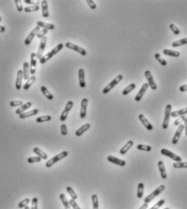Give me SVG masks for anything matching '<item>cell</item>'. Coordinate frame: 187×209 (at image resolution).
I'll use <instances>...</instances> for the list:
<instances>
[{"mask_svg":"<svg viewBox=\"0 0 187 209\" xmlns=\"http://www.w3.org/2000/svg\"><path fill=\"white\" fill-rule=\"evenodd\" d=\"M63 47H64L63 44H57V47H55L54 48L52 49L51 52H48L46 55H43V56L41 57V60H40V63H41V65H43V64H44V63H46L48 60L51 59L52 57H53L55 55H57V53H58V52H59L63 48Z\"/></svg>","mask_w":187,"mask_h":209,"instance_id":"6da1fadb","label":"cell"},{"mask_svg":"<svg viewBox=\"0 0 187 209\" xmlns=\"http://www.w3.org/2000/svg\"><path fill=\"white\" fill-rule=\"evenodd\" d=\"M165 190H166V186H165V185H160V186H159L156 190L153 191L151 194H149V196H146V197L144 198V203H145V204H149L151 201L153 200L156 197H157L160 193H162Z\"/></svg>","mask_w":187,"mask_h":209,"instance_id":"7a4b0ae2","label":"cell"},{"mask_svg":"<svg viewBox=\"0 0 187 209\" xmlns=\"http://www.w3.org/2000/svg\"><path fill=\"white\" fill-rule=\"evenodd\" d=\"M123 75H121V74H119V75H118V76L115 77V78H114L112 81H111L110 83H109L107 85H106V87L104 88L103 90V94H106V93H108L110 91H111L112 89H114L115 86H116L117 84H119V82L123 80Z\"/></svg>","mask_w":187,"mask_h":209,"instance_id":"3957f363","label":"cell"},{"mask_svg":"<svg viewBox=\"0 0 187 209\" xmlns=\"http://www.w3.org/2000/svg\"><path fill=\"white\" fill-rule=\"evenodd\" d=\"M67 155H68V152H67V151H62L61 153H60V154H58L57 155H55L54 157L50 158V159L45 163V165H46L47 167H50V166H52V165H54L55 163H57V162H59L60 160L63 159V158L66 157Z\"/></svg>","mask_w":187,"mask_h":209,"instance_id":"277c9868","label":"cell"},{"mask_svg":"<svg viewBox=\"0 0 187 209\" xmlns=\"http://www.w3.org/2000/svg\"><path fill=\"white\" fill-rule=\"evenodd\" d=\"M171 112H172V106L170 104H167L166 107V111H165V117H164L162 124V128L164 130H166L168 128L169 119L171 117Z\"/></svg>","mask_w":187,"mask_h":209,"instance_id":"5b68a950","label":"cell"},{"mask_svg":"<svg viewBox=\"0 0 187 209\" xmlns=\"http://www.w3.org/2000/svg\"><path fill=\"white\" fill-rule=\"evenodd\" d=\"M65 47H66L67 48H69L71 49V50H73V51H75V52H78L79 54H81V56H86L87 54L86 51L84 48H82L81 47L73 44V43H71V42H67V43L65 44Z\"/></svg>","mask_w":187,"mask_h":209,"instance_id":"8992f818","label":"cell"},{"mask_svg":"<svg viewBox=\"0 0 187 209\" xmlns=\"http://www.w3.org/2000/svg\"><path fill=\"white\" fill-rule=\"evenodd\" d=\"M144 76L146 77L147 81H148V84H149V87L151 88L152 90H156L157 89V85L155 82L153 76L152 75V73L149 70H146L144 72Z\"/></svg>","mask_w":187,"mask_h":209,"instance_id":"52a82bcc","label":"cell"},{"mask_svg":"<svg viewBox=\"0 0 187 209\" xmlns=\"http://www.w3.org/2000/svg\"><path fill=\"white\" fill-rule=\"evenodd\" d=\"M160 153H161L163 155L166 156V157L170 158L171 159L175 161L176 163H177V162H182V158L180 157V156H178L177 155H176V154L173 153L172 151H170V150H169L161 149L160 150Z\"/></svg>","mask_w":187,"mask_h":209,"instance_id":"ba28073f","label":"cell"},{"mask_svg":"<svg viewBox=\"0 0 187 209\" xmlns=\"http://www.w3.org/2000/svg\"><path fill=\"white\" fill-rule=\"evenodd\" d=\"M73 106V101H72V100H69L68 102H67V104H66V106H65V109L63 110L62 114H61V117H60V120H61V122H65V120H66V118H67V117H68L69 113V111L72 109Z\"/></svg>","mask_w":187,"mask_h":209,"instance_id":"9c48e42d","label":"cell"},{"mask_svg":"<svg viewBox=\"0 0 187 209\" xmlns=\"http://www.w3.org/2000/svg\"><path fill=\"white\" fill-rule=\"evenodd\" d=\"M30 73L33 76V74L35 73V70H36V63H37V57H36V54L35 52H33L31 54L30 56Z\"/></svg>","mask_w":187,"mask_h":209,"instance_id":"30bf717a","label":"cell"},{"mask_svg":"<svg viewBox=\"0 0 187 209\" xmlns=\"http://www.w3.org/2000/svg\"><path fill=\"white\" fill-rule=\"evenodd\" d=\"M40 31H41V28L39 27H37V26L35 27H34L33 30H32V32L29 33V35H27V38L25 39L24 44L29 45V44H31V42L33 40V39L35 38V36L37 35V33H38Z\"/></svg>","mask_w":187,"mask_h":209,"instance_id":"8fae6325","label":"cell"},{"mask_svg":"<svg viewBox=\"0 0 187 209\" xmlns=\"http://www.w3.org/2000/svg\"><path fill=\"white\" fill-rule=\"evenodd\" d=\"M185 129V125L181 124L180 125H178V127L177 129L176 132H175V134H174V138H173V140H172V143L173 145H176L179 141V139L181 138V135H182V132H183V130Z\"/></svg>","mask_w":187,"mask_h":209,"instance_id":"7c38bea8","label":"cell"},{"mask_svg":"<svg viewBox=\"0 0 187 209\" xmlns=\"http://www.w3.org/2000/svg\"><path fill=\"white\" fill-rule=\"evenodd\" d=\"M46 43H47V37L44 36L43 38L41 39V44H40V46H39V49L37 51V54H36V57L37 59L41 60V58L43 56V53L44 51V48H45V46H46Z\"/></svg>","mask_w":187,"mask_h":209,"instance_id":"4fadbf2b","label":"cell"},{"mask_svg":"<svg viewBox=\"0 0 187 209\" xmlns=\"http://www.w3.org/2000/svg\"><path fill=\"white\" fill-rule=\"evenodd\" d=\"M87 106H88V99L83 98L81 102V111H80V117L81 119H84L86 116Z\"/></svg>","mask_w":187,"mask_h":209,"instance_id":"5bb4252c","label":"cell"},{"mask_svg":"<svg viewBox=\"0 0 187 209\" xmlns=\"http://www.w3.org/2000/svg\"><path fill=\"white\" fill-rule=\"evenodd\" d=\"M139 120L140 121L141 123L143 124V125H144V127L146 128L148 131H152L153 130V126L152 125V124L149 122V121L148 119H147L146 117H145V116H144V114H139Z\"/></svg>","mask_w":187,"mask_h":209,"instance_id":"9a60e30c","label":"cell"},{"mask_svg":"<svg viewBox=\"0 0 187 209\" xmlns=\"http://www.w3.org/2000/svg\"><path fill=\"white\" fill-rule=\"evenodd\" d=\"M149 86V85L148 83L143 84V85L141 86L140 89V91L138 92V93H137L136 97H135V100H136V101H140V100L142 99L143 96L144 95V93H145V92H146L147 89H148Z\"/></svg>","mask_w":187,"mask_h":209,"instance_id":"2e32d148","label":"cell"},{"mask_svg":"<svg viewBox=\"0 0 187 209\" xmlns=\"http://www.w3.org/2000/svg\"><path fill=\"white\" fill-rule=\"evenodd\" d=\"M107 160L111 163H114L115 165L120 166H124L126 165V162L123 159H120L119 158L115 157V156H112V155H109L107 157Z\"/></svg>","mask_w":187,"mask_h":209,"instance_id":"e0dca14e","label":"cell"},{"mask_svg":"<svg viewBox=\"0 0 187 209\" xmlns=\"http://www.w3.org/2000/svg\"><path fill=\"white\" fill-rule=\"evenodd\" d=\"M78 81L80 87L81 89H84L86 87V81H85V71L83 68L78 69Z\"/></svg>","mask_w":187,"mask_h":209,"instance_id":"ac0fdd59","label":"cell"},{"mask_svg":"<svg viewBox=\"0 0 187 209\" xmlns=\"http://www.w3.org/2000/svg\"><path fill=\"white\" fill-rule=\"evenodd\" d=\"M37 114H39V109H34L31 111H27V112H24L23 114H19V117L20 119H25V118H27V117H33V116H35Z\"/></svg>","mask_w":187,"mask_h":209,"instance_id":"d6986e66","label":"cell"},{"mask_svg":"<svg viewBox=\"0 0 187 209\" xmlns=\"http://www.w3.org/2000/svg\"><path fill=\"white\" fill-rule=\"evenodd\" d=\"M24 78V75H23V70H18L17 72V76L16 81V89L19 90L22 88V81Z\"/></svg>","mask_w":187,"mask_h":209,"instance_id":"ffe728a7","label":"cell"},{"mask_svg":"<svg viewBox=\"0 0 187 209\" xmlns=\"http://www.w3.org/2000/svg\"><path fill=\"white\" fill-rule=\"evenodd\" d=\"M41 10H42V15L44 18H48L49 16V5L46 0H43L41 2Z\"/></svg>","mask_w":187,"mask_h":209,"instance_id":"44dd1931","label":"cell"},{"mask_svg":"<svg viewBox=\"0 0 187 209\" xmlns=\"http://www.w3.org/2000/svg\"><path fill=\"white\" fill-rule=\"evenodd\" d=\"M36 26L39 27L40 28L42 27L44 29H47V30H54L55 26L52 23H48L42 22V21H37L36 23Z\"/></svg>","mask_w":187,"mask_h":209,"instance_id":"7402d4cb","label":"cell"},{"mask_svg":"<svg viewBox=\"0 0 187 209\" xmlns=\"http://www.w3.org/2000/svg\"><path fill=\"white\" fill-rule=\"evenodd\" d=\"M23 75H24V78L26 81L30 78V68L28 62H24L23 65Z\"/></svg>","mask_w":187,"mask_h":209,"instance_id":"603a6c76","label":"cell"},{"mask_svg":"<svg viewBox=\"0 0 187 209\" xmlns=\"http://www.w3.org/2000/svg\"><path fill=\"white\" fill-rule=\"evenodd\" d=\"M157 166H158V169L160 171V176L163 179H166L167 178V173H166V167H165V165H164V163L162 161H159L157 163Z\"/></svg>","mask_w":187,"mask_h":209,"instance_id":"cb8c5ba5","label":"cell"},{"mask_svg":"<svg viewBox=\"0 0 187 209\" xmlns=\"http://www.w3.org/2000/svg\"><path fill=\"white\" fill-rule=\"evenodd\" d=\"M134 145V142L132 141V140H130V141H128L127 143L125 144L124 146L120 149V150H119V153L121 154L122 155H125L126 153L128 152V150L132 147V146Z\"/></svg>","mask_w":187,"mask_h":209,"instance_id":"d4e9b609","label":"cell"},{"mask_svg":"<svg viewBox=\"0 0 187 209\" xmlns=\"http://www.w3.org/2000/svg\"><path fill=\"white\" fill-rule=\"evenodd\" d=\"M33 106V104H32V102H30V101H27V103H25L24 105H23L22 106H20L19 108H18V109L16 110V114L18 115V114H23V113H24L25 110H27V109H29L31 106Z\"/></svg>","mask_w":187,"mask_h":209,"instance_id":"484cf974","label":"cell"},{"mask_svg":"<svg viewBox=\"0 0 187 209\" xmlns=\"http://www.w3.org/2000/svg\"><path fill=\"white\" fill-rule=\"evenodd\" d=\"M89 128H90V125H89V123H86V124H85V125H81L78 130H77V131L75 132V134H76V136H78V137H80V136L82 135L86 131H88Z\"/></svg>","mask_w":187,"mask_h":209,"instance_id":"4316f807","label":"cell"},{"mask_svg":"<svg viewBox=\"0 0 187 209\" xmlns=\"http://www.w3.org/2000/svg\"><path fill=\"white\" fill-rule=\"evenodd\" d=\"M186 114H187V107H185L183 109H179V110H177V111L171 112V117H181V116H185Z\"/></svg>","mask_w":187,"mask_h":209,"instance_id":"83f0119b","label":"cell"},{"mask_svg":"<svg viewBox=\"0 0 187 209\" xmlns=\"http://www.w3.org/2000/svg\"><path fill=\"white\" fill-rule=\"evenodd\" d=\"M163 54L172 57H179L180 56V55H181L180 54V52H177V51L170 50V49H164V50H163Z\"/></svg>","mask_w":187,"mask_h":209,"instance_id":"f1b7e54d","label":"cell"},{"mask_svg":"<svg viewBox=\"0 0 187 209\" xmlns=\"http://www.w3.org/2000/svg\"><path fill=\"white\" fill-rule=\"evenodd\" d=\"M41 92H42V93L44 94V96L45 97V98L48 99V100H53V98H54V97H53V95L52 94L51 92H49V89H47L45 86H44V85H42L41 87Z\"/></svg>","mask_w":187,"mask_h":209,"instance_id":"f546056e","label":"cell"},{"mask_svg":"<svg viewBox=\"0 0 187 209\" xmlns=\"http://www.w3.org/2000/svg\"><path fill=\"white\" fill-rule=\"evenodd\" d=\"M33 152L35 153V155H37V156L41 157L42 159H44V160H45V159L48 158V155L44 152L43 150H41L40 148H38V147H35V148L33 149Z\"/></svg>","mask_w":187,"mask_h":209,"instance_id":"4dcf8cb0","label":"cell"},{"mask_svg":"<svg viewBox=\"0 0 187 209\" xmlns=\"http://www.w3.org/2000/svg\"><path fill=\"white\" fill-rule=\"evenodd\" d=\"M24 11L25 12H33V11H38L40 10V6H39V3L37 2V3H35L33 6H28L24 7Z\"/></svg>","mask_w":187,"mask_h":209,"instance_id":"1f68e13d","label":"cell"},{"mask_svg":"<svg viewBox=\"0 0 187 209\" xmlns=\"http://www.w3.org/2000/svg\"><path fill=\"white\" fill-rule=\"evenodd\" d=\"M136 89V84L135 83H132V84H130L129 85H128L127 87L125 88L123 90L122 92V94L123 95H128V93H130L132 90H134Z\"/></svg>","mask_w":187,"mask_h":209,"instance_id":"d6a6232c","label":"cell"},{"mask_svg":"<svg viewBox=\"0 0 187 209\" xmlns=\"http://www.w3.org/2000/svg\"><path fill=\"white\" fill-rule=\"evenodd\" d=\"M35 76L33 75V76H32L31 77H30L28 80L27 81V82L25 83V84L24 85V87H23V89L24 90H27L29 89V88L32 86L33 84V83L35 82Z\"/></svg>","mask_w":187,"mask_h":209,"instance_id":"836d02e7","label":"cell"},{"mask_svg":"<svg viewBox=\"0 0 187 209\" xmlns=\"http://www.w3.org/2000/svg\"><path fill=\"white\" fill-rule=\"evenodd\" d=\"M185 44H187V37L183 39H181L179 40L174 41L172 43V46L174 48H177V47L182 46V45H185Z\"/></svg>","mask_w":187,"mask_h":209,"instance_id":"e575fe53","label":"cell"},{"mask_svg":"<svg viewBox=\"0 0 187 209\" xmlns=\"http://www.w3.org/2000/svg\"><path fill=\"white\" fill-rule=\"evenodd\" d=\"M60 199L61 200L62 202L63 205L65 207V209H70V205H69V203L68 199L67 198L65 197V196L64 194H60Z\"/></svg>","mask_w":187,"mask_h":209,"instance_id":"d590c367","label":"cell"},{"mask_svg":"<svg viewBox=\"0 0 187 209\" xmlns=\"http://www.w3.org/2000/svg\"><path fill=\"white\" fill-rule=\"evenodd\" d=\"M144 184L143 183H140L137 186V197L139 199L142 198V196L144 195Z\"/></svg>","mask_w":187,"mask_h":209,"instance_id":"8d00e7d4","label":"cell"},{"mask_svg":"<svg viewBox=\"0 0 187 209\" xmlns=\"http://www.w3.org/2000/svg\"><path fill=\"white\" fill-rule=\"evenodd\" d=\"M136 147L140 150H143V151H146V152H149L152 150V147L149 145H144V144H139Z\"/></svg>","mask_w":187,"mask_h":209,"instance_id":"74e56055","label":"cell"},{"mask_svg":"<svg viewBox=\"0 0 187 209\" xmlns=\"http://www.w3.org/2000/svg\"><path fill=\"white\" fill-rule=\"evenodd\" d=\"M52 117L50 115H45V116H41V117H37L35 119V122H38V123H41V122H49L51 121Z\"/></svg>","mask_w":187,"mask_h":209,"instance_id":"f35d334b","label":"cell"},{"mask_svg":"<svg viewBox=\"0 0 187 209\" xmlns=\"http://www.w3.org/2000/svg\"><path fill=\"white\" fill-rule=\"evenodd\" d=\"M173 166L176 169L187 168V163L186 162H177V163H174L173 164Z\"/></svg>","mask_w":187,"mask_h":209,"instance_id":"ab89813d","label":"cell"},{"mask_svg":"<svg viewBox=\"0 0 187 209\" xmlns=\"http://www.w3.org/2000/svg\"><path fill=\"white\" fill-rule=\"evenodd\" d=\"M155 58H156V60H157L158 62L160 63V65L162 66H166L167 65V61H166L165 59H163L162 57H161V56H160L159 53H156V54L154 55Z\"/></svg>","mask_w":187,"mask_h":209,"instance_id":"60d3db41","label":"cell"},{"mask_svg":"<svg viewBox=\"0 0 187 209\" xmlns=\"http://www.w3.org/2000/svg\"><path fill=\"white\" fill-rule=\"evenodd\" d=\"M66 191L69 193V195L71 196V199H73L74 200H76L78 199V195L76 194V192L73 190V188L71 187H66Z\"/></svg>","mask_w":187,"mask_h":209,"instance_id":"b9f144b4","label":"cell"},{"mask_svg":"<svg viewBox=\"0 0 187 209\" xmlns=\"http://www.w3.org/2000/svg\"><path fill=\"white\" fill-rule=\"evenodd\" d=\"M93 204V209H98V199L96 195H93L91 197Z\"/></svg>","mask_w":187,"mask_h":209,"instance_id":"7bdbcfd3","label":"cell"},{"mask_svg":"<svg viewBox=\"0 0 187 209\" xmlns=\"http://www.w3.org/2000/svg\"><path fill=\"white\" fill-rule=\"evenodd\" d=\"M42 159L41 157L36 156V157H30L27 158V163H40L41 160Z\"/></svg>","mask_w":187,"mask_h":209,"instance_id":"ee69618b","label":"cell"},{"mask_svg":"<svg viewBox=\"0 0 187 209\" xmlns=\"http://www.w3.org/2000/svg\"><path fill=\"white\" fill-rule=\"evenodd\" d=\"M169 28L171 29V31L174 32V34H175L176 35H178L180 34V30H179L177 27L174 23H170L169 24Z\"/></svg>","mask_w":187,"mask_h":209,"instance_id":"f6af8a7d","label":"cell"},{"mask_svg":"<svg viewBox=\"0 0 187 209\" xmlns=\"http://www.w3.org/2000/svg\"><path fill=\"white\" fill-rule=\"evenodd\" d=\"M165 203H166V200H165V199H160V201H158L157 203H156V204L153 205L150 209H159L165 204Z\"/></svg>","mask_w":187,"mask_h":209,"instance_id":"bcb514c9","label":"cell"},{"mask_svg":"<svg viewBox=\"0 0 187 209\" xmlns=\"http://www.w3.org/2000/svg\"><path fill=\"white\" fill-rule=\"evenodd\" d=\"M30 203V199L27 198V199H24V200H22L20 203L19 204V205H18V207H19V208H24L25 207L27 206V204Z\"/></svg>","mask_w":187,"mask_h":209,"instance_id":"7dc6e473","label":"cell"},{"mask_svg":"<svg viewBox=\"0 0 187 209\" xmlns=\"http://www.w3.org/2000/svg\"><path fill=\"white\" fill-rule=\"evenodd\" d=\"M186 117H185V116H181V117H179L177 119H176V121L174 122V125H175V126H178V125H180L181 124H182V122H185V119H186Z\"/></svg>","mask_w":187,"mask_h":209,"instance_id":"c3c4849f","label":"cell"},{"mask_svg":"<svg viewBox=\"0 0 187 209\" xmlns=\"http://www.w3.org/2000/svg\"><path fill=\"white\" fill-rule=\"evenodd\" d=\"M24 105L23 100H11L10 102L11 107H16V106H22Z\"/></svg>","mask_w":187,"mask_h":209,"instance_id":"681fc988","label":"cell"},{"mask_svg":"<svg viewBox=\"0 0 187 209\" xmlns=\"http://www.w3.org/2000/svg\"><path fill=\"white\" fill-rule=\"evenodd\" d=\"M37 208H38V199L36 198V197H34L32 199V207H31V209Z\"/></svg>","mask_w":187,"mask_h":209,"instance_id":"f907efd6","label":"cell"},{"mask_svg":"<svg viewBox=\"0 0 187 209\" xmlns=\"http://www.w3.org/2000/svg\"><path fill=\"white\" fill-rule=\"evenodd\" d=\"M69 205L73 208V209H81L80 207L78 206V204L76 203V200H74L73 199H71L69 201Z\"/></svg>","mask_w":187,"mask_h":209,"instance_id":"816d5d0a","label":"cell"},{"mask_svg":"<svg viewBox=\"0 0 187 209\" xmlns=\"http://www.w3.org/2000/svg\"><path fill=\"white\" fill-rule=\"evenodd\" d=\"M15 3H16V8L17 10H18V11L19 12H21L23 10H24V8H23V5H22V2L20 1V0H16L15 1Z\"/></svg>","mask_w":187,"mask_h":209,"instance_id":"f5cc1de1","label":"cell"},{"mask_svg":"<svg viewBox=\"0 0 187 209\" xmlns=\"http://www.w3.org/2000/svg\"><path fill=\"white\" fill-rule=\"evenodd\" d=\"M61 133L62 135H66L68 133V129L65 124H62L61 125Z\"/></svg>","mask_w":187,"mask_h":209,"instance_id":"db71d44e","label":"cell"},{"mask_svg":"<svg viewBox=\"0 0 187 209\" xmlns=\"http://www.w3.org/2000/svg\"><path fill=\"white\" fill-rule=\"evenodd\" d=\"M86 3L89 5V7L91 8V10H95L96 7H97V6H96V4H95V3L93 0H86Z\"/></svg>","mask_w":187,"mask_h":209,"instance_id":"11a10c76","label":"cell"},{"mask_svg":"<svg viewBox=\"0 0 187 209\" xmlns=\"http://www.w3.org/2000/svg\"><path fill=\"white\" fill-rule=\"evenodd\" d=\"M47 32H48V30H47V29H41V30L37 33V38L42 39L44 37V35H45Z\"/></svg>","mask_w":187,"mask_h":209,"instance_id":"9f6ffc18","label":"cell"},{"mask_svg":"<svg viewBox=\"0 0 187 209\" xmlns=\"http://www.w3.org/2000/svg\"><path fill=\"white\" fill-rule=\"evenodd\" d=\"M179 90L181 92H186L187 91V84H183V85H181L180 88H179Z\"/></svg>","mask_w":187,"mask_h":209,"instance_id":"6f0895ef","label":"cell"},{"mask_svg":"<svg viewBox=\"0 0 187 209\" xmlns=\"http://www.w3.org/2000/svg\"><path fill=\"white\" fill-rule=\"evenodd\" d=\"M184 123H185V130H186V134L187 135V117L185 119V122H184Z\"/></svg>","mask_w":187,"mask_h":209,"instance_id":"680465c9","label":"cell"},{"mask_svg":"<svg viewBox=\"0 0 187 209\" xmlns=\"http://www.w3.org/2000/svg\"><path fill=\"white\" fill-rule=\"evenodd\" d=\"M147 208H148V204H145V203H144V204H143V205H142V206H141L139 209H147Z\"/></svg>","mask_w":187,"mask_h":209,"instance_id":"91938a15","label":"cell"},{"mask_svg":"<svg viewBox=\"0 0 187 209\" xmlns=\"http://www.w3.org/2000/svg\"><path fill=\"white\" fill-rule=\"evenodd\" d=\"M5 30H6L5 27H3V26H1V25H0V32L1 33L4 32H5Z\"/></svg>","mask_w":187,"mask_h":209,"instance_id":"94428289","label":"cell"},{"mask_svg":"<svg viewBox=\"0 0 187 209\" xmlns=\"http://www.w3.org/2000/svg\"><path fill=\"white\" fill-rule=\"evenodd\" d=\"M24 3H28V4H33V3H34V2L31 1V0H24Z\"/></svg>","mask_w":187,"mask_h":209,"instance_id":"6125c7cd","label":"cell"},{"mask_svg":"<svg viewBox=\"0 0 187 209\" xmlns=\"http://www.w3.org/2000/svg\"><path fill=\"white\" fill-rule=\"evenodd\" d=\"M24 209H31V208H30L29 207H27V206H26V207H25V208H24Z\"/></svg>","mask_w":187,"mask_h":209,"instance_id":"be15d7a7","label":"cell"},{"mask_svg":"<svg viewBox=\"0 0 187 209\" xmlns=\"http://www.w3.org/2000/svg\"><path fill=\"white\" fill-rule=\"evenodd\" d=\"M164 209H170L169 208H164Z\"/></svg>","mask_w":187,"mask_h":209,"instance_id":"e7e4bbea","label":"cell"},{"mask_svg":"<svg viewBox=\"0 0 187 209\" xmlns=\"http://www.w3.org/2000/svg\"><path fill=\"white\" fill-rule=\"evenodd\" d=\"M0 21H1V17H0Z\"/></svg>","mask_w":187,"mask_h":209,"instance_id":"03108f58","label":"cell"}]
</instances>
